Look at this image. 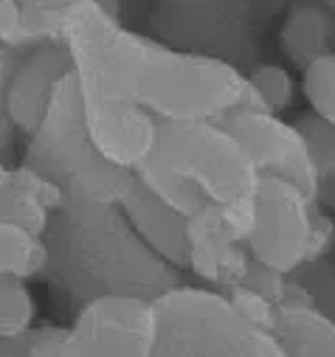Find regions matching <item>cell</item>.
<instances>
[{
  "label": "cell",
  "instance_id": "6da1fadb",
  "mask_svg": "<svg viewBox=\"0 0 335 357\" xmlns=\"http://www.w3.org/2000/svg\"><path fill=\"white\" fill-rule=\"evenodd\" d=\"M62 217V279L73 296L158 298L175 287L172 267L141 245L119 208H65Z\"/></svg>",
  "mask_w": 335,
  "mask_h": 357
},
{
  "label": "cell",
  "instance_id": "7a4b0ae2",
  "mask_svg": "<svg viewBox=\"0 0 335 357\" xmlns=\"http://www.w3.org/2000/svg\"><path fill=\"white\" fill-rule=\"evenodd\" d=\"M149 163L189 181L203 195L206 206L220 211L234 239L245 245L257 217V189L262 174L245 146L223 124H158Z\"/></svg>",
  "mask_w": 335,
  "mask_h": 357
},
{
  "label": "cell",
  "instance_id": "3957f363",
  "mask_svg": "<svg viewBox=\"0 0 335 357\" xmlns=\"http://www.w3.org/2000/svg\"><path fill=\"white\" fill-rule=\"evenodd\" d=\"M26 163L54 177L65 189L70 208H119L135 181L94 149L73 73L54 87L37 130L29 135Z\"/></svg>",
  "mask_w": 335,
  "mask_h": 357
},
{
  "label": "cell",
  "instance_id": "277c9868",
  "mask_svg": "<svg viewBox=\"0 0 335 357\" xmlns=\"http://www.w3.org/2000/svg\"><path fill=\"white\" fill-rule=\"evenodd\" d=\"M138 105L158 124H223L237 110H262L245 73L231 62L175 51L155 40L141 73Z\"/></svg>",
  "mask_w": 335,
  "mask_h": 357
},
{
  "label": "cell",
  "instance_id": "5b68a950",
  "mask_svg": "<svg viewBox=\"0 0 335 357\" xmlns=\"http://www.w3.org/2000/svg\"><path fill=\"white\" fill-rule=\"evenodd\" d=\"M59 45L68 51L85 107L138 105V84L152 40L127 31L96 0H73L59 26Z\"/></svg>",
  "mask_w": 335,
  "mask_h": 357
},
{
  "label": "cell",
  "instance_id": "8992f818",
  "mask_svg": "<svg viewBox=\"0 0 335 357\" xmlns=\"http://www.w3.org/2000/svg\"><path fill=\"white\" fill-rule=\"evenodd\" d=\"M152 301L155 357H288L276 335L239 321L223 293L175 284Z\"/></svg>",
  "mask_w": 335,
  "mask_h": 357
},
{
  "label": "cell",
  "instance_id": "52a82bcc",
  "mask_svg": "<svg viewBox=\"0 0 335 357\" xmlns=\"http://www.w3.org/2000/svg\"><path fill=\"white\" fill-rule=\"evenodd\" d=\"M158 310L141 296H96L65 326V357H155Z\"/></svg>",
  "mask_w": 335,
  "mask_h": 357
},
{
  "label": "cell",
  "instance_id": "ba28073f",
  "mask_svg": "<svg viewBox=\"0 0 335 357\" xmlns=\"http://www.w3.org/2000/svg\"><path fill=\"white\" fill-rule=\"evenodd\" d=\"M313 203L282 177L262 174L257 189V217L245 239L251 261L282 276H293L310 261Z\"/></svg>",
  "mask_w": 335,
  "mask_h": 357
},
{
  "label": "cell",
  "instance_id": "9c48e42d",
  "mask_svg": "<svg viewBox=\"0 0 335 357\" xmlns=\"http://www.w3.org/2000/svg\"><path fill=\"white\" fill-rule=\"evenodd\" d=\"M223 127L245 146L260 174L290 181L310 203L318 200L324 174L296 124L265 110H237Z\"/></svg>",
  "mask_w": 335,
  "mask_h": 357
},
{
  "label": "cell",
  "instance_id": "30bf717a",
  "mask_svg": "<svg viewBox=\"0 0 335 357\" xmlns=\"http://www.w3.org/2000/svg\"><path fill=\"white\" fill-rule=\"evenodd\" d=\"M68 73H70V59L59 43L34 45L23 59H17L3 87V96H0V110L6 113L15 132L31 135L37 130L54 87Z\"/></svg>",
  "mask_w": 335,
  "mask_h": 357
},
{
  "label": "cell",
  "instance_id": "8fae6325",
  "mask_svg": "<svg viewBox=\"0 0 335 357\" xmlns=\"http://www.w3.org/2000/svg\"><path fill=\"white\" fill-rule=\"evenodd\" d=\"M85 130L94 149L130 174L149 160L158 138V121L138 105L85 107Z\"/></svg>",
  "mask_w": 335,
  "mask_h": 357
},
{
  "label": "cell",
  "instance_id": "7c38bea8",
  "mask_svg": "<svg viewBox=\"0 0 335 357\" xmlns=\"http://www.w3.org/2000/svg\"><path fill=\"white\" fill-rule=\"evenodd\" d=\"M186 271L223 290L242 284L251 271L245 245L234 239L214 206H203L186 220Z\"/></svg>",
  "mask_w": 335,
  "mask_h": 357
},
{
  "label": "cell",
  "instance_id": "4fadbf2b",
  "mask_svg": "<svg viewBox=\"0 0 335 357\" xmlns=\"http://www.w3.org/2000/svg\"><path fill=\"white\" fill-rule=\"evenodd\" d=\"M119 214L141 245L172 271H186V220L147 195L135 181L119 203Z\"/></svg>",
  "mask_w": 335,
  "mask_h": 357
},
{
  "label": "cell",
  "instance_id": "5bb4252c",
  "mask_svg": "<svg viewBox=\"0 0 335 357\" xmlns=\"http://www.w3.org/2000/svg\"><path fill=\"white\" fill-rule=\"evenodd\" d=\"M274 335L288 357H335V318L315 304L279 307Z\"/></svg>",
  "mask_w": 335,
  "mask_h": 357
},
{
  "label": "cell",
  "instance_id": "9a60e30c",
  "mask_svg": "<svg viewBox=\"0 0 335 357\" xmlns=\"http://www.w3.org/2000/svg\"><path fill=\"white\" fill-rule=\"evenodd\" d=\"M332 45H335L332 12L318 3L299 6L282 29V51L299 68H307L313 59L335 51Z\"/></svg>",
  "mask_w": 335,
  "mask_h": 357
},
{
  "label": "cell",
  "instance_id": "2e32d148",
  "mask_svg": "<svg viewBox=\"0 0 335 357\" xmlns=\"http://www.w3.org/2000/svg\"><path fill=\"white\" fill-rule=\"evenodd\" d=\"M51 245L26 228L0 222V279L29 282L48 271Z\"/></svg>",
  "mask_w": 335,
  "mask_h": 357
},
{
  "label": "cell",
  "instance_id": "e0dca14e",
  "mask_svg": "<svg viewBox=\"0 0 335 357\" xmlns=\"http://www.w3.org/2000/svg\"><path fill=\"white\" fill-rule=\"evenodd\" d=\"M133 177H135V183H138L147 195H152L158 203H163L170 211L181 214L184 220L195 217V214L206 206L203 195H200L189 181H184L181 174H175V172H170V169H161V166H155V163H149V160H147Z\"/></svg>",
  "mask_w": 335,
  "mask_h": 357
},
{
  "label": "cell",
  "instance_id": "ac0fdd59",
  "mask_svg": "<svg viewBox=\"0 0 335 357\" xmlns=\"http://www.w3.org/2000/svg\"><path fill=\"white\" fill-rule=\"evenodd\" d=\"M37 326V301L26 282L0 279V340H15Z\"/></svg>",
  "mask_w": 335,
  "mask_h": 357
},
{
  "label": "cell",
  "instance_id": "d6986e66",
  "mask_svg": "<svg viewBox=\"0 0 335 357\" xmlns=\"http://www.w3.org/2000/svg\"><path fill=\"white\" fill-rule=\"evenodd\" d=\"M302 93L313 116L335 130V51L302 68Z\"/></svg>",
  "mask_w": 335,
  "mask_h": 357
},
{
  "label": "cell",
  "instance_id": "ffe728a7",
  "mask_svg": "<svg viewBox=\"0 0 335 357\" xmlns=\"http://www.w3.org/2000/svg\"><path fill=\"white\" fill-rule=\"evenodd\" d=\"M245 82H248L251 93L257 96V102L265 113L282 116L296 99L293 76L282 65H257L251 73H245Z\"/></svg>",
  "mask_w": 335,
  "mask_h": 357
},
{
  "label": "cell",
  "instance_id": "44dd1931",
  "mask_svg": "<svg viewBox=\"0 0 335 357\" xmlns=\"http://www.w3.org/2000/svg\"><path fill=\"white\" fill-rule=\"evenodd\" d=\"M9 189L34 200L37 206H43L48 214H62L68 208V195L65 189L54 181L51 174L34 169L31 163H17L12 166V177H9Z\"/></svg>",
  "mask_w": 335,
  "mask_h": 357
},
{
  "label": "cell",
  "instance_id": "7402d4cb",
  "mask_svg": "<svg viewBox=\"0 0 335 357\" xmlns=\"http://www.w3.org/2000/svg\"><path fill=\"white\" fill-rule=\"evenodd\" d=\"M223 296H225L228 307L237 312L239 321H245L248 326H254V329L271 332V335L276 332V324H279V307H276L271 298L260 296L257 290H251V287H245V284H237V287L225 290Z\"/></svg>",
  "mask_w": 335,
  "mask_h": 357
},
{
  "label": "cell",
  "instance_id": "603a6c76",
  "mask_svg": "<svg viewBox=\"0 0 335 357\" xmlns=\"http://www.w3.org/2000/svg\"><path fill=\"white\" fill-rule=\"evenodd\" d=\"M0 222L26 228V231H31L37 236H48L51 222H54V214H48L34 200H29V197L6 189L3 195H0Z\"/></svg>",
  "mask_w": 335,
  "mask_h": 357
},
{
  "label": "cell",
  "instance_id": "cb8c5ba5",
  "mask_svg": "<svg viewBox=\"0 0 335 357\" xmlns=\"http://www.w3.org/2000/svg\"><path fill=\"white\" fill-rule=\"evenodd\" d=\"M0 48L12 54L34 48V37L29 31L20 0H0Z\"/></svg>",
  "mask_w": 335,
  "mask_h": 357
},
{
  "label": "cell",
  "instance_id": "d4e9b609",
  "mask_svg": "<svg viewBox=\"0 0 335 357\" xmlns=\"http://www.w3.org/2000/svg\"><path fill=\"white\" fill-rule=\"evenodd\" d=\"M296 127L304 135V141H307V146H310L321 174L335 172V130L329 124H324L321 119H315L313 113L307 119H299Z\"/></svg>",
  "mask_w": 335,
  "mask_h": 357
},
{
  "label": "cell",
  "instance_id": "484cf974",
  "mask_svg": "<svg viewBox=\"0 0 335 357\" xmlns=\"http://www.w3.org/2000/svg\"><path fill=\"white\" fill-rule=\"evenodd\" d=\"M242 284L251 287V290H257L265 298H271L279 307V301L285 296V287H288V276H282L276 271H268V267H262L257 261H251V271H248V276H245Z\"/></svg>",
  "mask_w": 335,
  "mask_h": 357
},
{
  "label": "cell",
  "instance_id": "4316f807",
  "mask_svg": "<svg viewBox=\"0 0 335 357\" xmlns=\"http://www.w3.org/2000/svg\"><path fill=\"white\" fill-rule=\"evenodd\" d=\"M15 65H17V54L0 48V96H3V87H6V82H9L12 70H15Z\"/></svg>",
  "mask_w": 335,
  "mask_h": 357
},
{
  "label": "cell",
  "instance_id": "83f0119b",
  "mask_svg": "<svg viewBox=\"0 0 335 357\" xmlns=\"http://www.w3.org/2000/svg\"><path fill=\"white\" fill-rule=\"evenodd\" d=\"M12 141H15V127L9 124L6 113L0 110V155H3V152L12 146Z\"/></svg>",
  "mask_w": 335,
  "mask_h": 357
},
{
  "label": "cell",
  "instance_id": "f1b7e54d",
  "mask_svg": "<svg viewBox=\"0 0 335 357\" xmlns=\"http://www.w3.org/2000/svg\"><path fill=\"white\" fill-rule=\"evenodd\" d=\"M9 177H12V166L0 160V195H3L9 189Z\"/></svg>",
  "mask_w": 335,
  "mask_h": 357
},
{
  "label": "cell",
  "instance_id": "f546056e",
  "mask_svg": "<svg viewBox=\"0 0 335 357\" xmlns=\"http://www.w3.org/2000/svg\"><path fill=\"white\" fill-rule=\"evenodd\" d=\"M96 3H102L105 9H110V12L116 15V3H113V0H96Z\"/></svg>",
  "mask_w": 335,
  "mask_h": 357
}]
</instances>
